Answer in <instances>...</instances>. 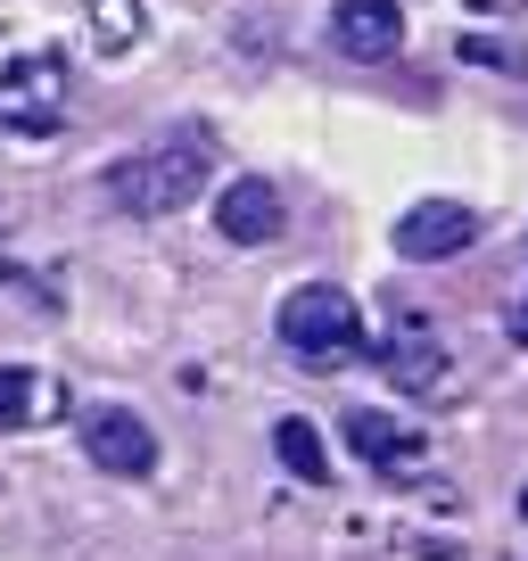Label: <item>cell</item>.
<instances>
[{
	"label": "cell",
	"instance_id": "7c38bea8",
	"mask_svg": "<svg viewBox=\"0 0 528 561\" xmlns=\"http://www.w3.org/2000/svg\"><path fill=\"white\" fill-rule=\"evenodd\" d=\"M83 25H91V42H100V50H133V42L149 34V9H141V0H91Z\"/></svg>",
	"mask_w": 528,
	"mask_h": 561
},
{
	"label": "cell",
	"instance_id": "52a82bcc",
	"mask_svg": "<svg viewBox=\"0 0 528 561\" xmlns=\"http://www.w3.org/2000/svg\"><path fill=\"white\" fill-rule=\"evenodd\" d=\"M282 191L264 174H240V182H223V198H215V231H223L231 248H264V240H282Z\"/></svg>",
	"mask_w": 528,
	"mask_h": 561
},
{
	"label": "cell",
	"instance_id": "9a60e30c",
	"mask_svg": "<svg viewBox=\"0 0 528 561\" xmlns=\"http://www.w3.org/2000/svg\"><path fill=\"white\" fill-rule=\"evenodd\" d=\"M0 280H9V256H0Z\"/></svg>",
	"mask_w": 528,
	"mask_h": 561
},
{
	"label": "cell",
	"instance_id": "4fadbf2b",
	"mask_svg": "<svg viewBox=\"0 0 528 561\" xmlns=\"http://www.w3.org/2000/svg\"><path fill=\"white\" fill-rule=\"evenodd\" d=\"M455 50H462V67H487V75H528V50H512V42H495V34H462Z\"/></svg>",
	"mask_w": 528,
	"mask_h": 561
},
{
	"label": "cell",
	"instance_id": "8fae6325",
	"mask_svg": "<svg viewBox=\"0 0 528 561\" xmlns=\"http://www.w3.org/2000/svg\"><path fill=\"white\" fill-rule=\"evenodd\" d=\"M273 455H282L289 479H306V488H331V446H322V430L306 413H289L282 430H273Z\"/></svg>",
	"mask_w": 528,
	"mask_h": 561
},
{
	"label": "cell",
	"instance_id": "5bb4252c",
	"mask_svg": "<svg viewBox=\"0 0 528 561\" xmlns=\"http://www.w3.org/2000/svg\"><path fill=\"white\" fill-rule=\"evenodd\" d=\"M512 339H520V347H528V298H520V314H512Z\"/></svg>",
	"mask_w": 528,
	"mask_h": 561
},
{
	"label": "cell",
	"instance_id": "8992f818",
	"mask_svg": "<svg viewBox=\"0 0 528 561\" xmlns=\"http://www.w3.org/2000/svg\"><path fill=\"white\" fill-rule=\"evenodd\" d=\"M471 240H479V207H462V198H422V207L397 215V256H405V264L462 256Z\"/></svg>",
	"mask_w": 528,
	"mask_h": 561
},
{
	"label": "cell",
	"instance_id": "30bf717a",
	"mask_svg": "<svg viewBox=\"0 0 528 561\" xmlns=\"http://www.w3.org/2000/svg\"><path fill=\"white\" fill-rule=\"evenodd\" d=\"M58 388L42 380V371H25V364H0V430H34V421H50L58 413Z\"/></svg>",
	"mask_w": 528,
	"mask_h": 561
},
{
	"label": "cell",
	"instance_id": "7a4b0ae2",
	"mask_svg": "<svg viewBox=\"0 0 528 561\" xmlns=\"http://www.w3.org/2000/svg\"><path fill=\"white\" fill-rule=\"evenodd\" d=\"M273 339H282L298 364H347V355H364V314H355L347 289H331V280H306V289H289L282 314H273Z\"/></svg>",
	"mask_w": 528,
	"mask_h": 561
},
{
	"label": "cell",
	"instance_id": "9c48e42d",
	"mask_svg": "<svg viewBox=\"0 0 528 561\" xmlns=\"http://www.w3.org/2000/svg\"><path fill=\"white\" fill-rule=\"evenodd\" d=\"M380 371L405 388V397H422V388L446 380V339H429L422 322H413V331H388L380 339Z\"/></svg>",
	"mask_w": 528,
	"mask_h": 561
},
{
	"label": "cell",
	"instance_id": "ba28073f",
	"mask_svg": "<svg viewBox=\"0 0 528 561\" xmlns=\"http://www.w3.org/2000/svg\"><path fill=\"white\" fill-rule=\"evenodd\" d=\"M331 42L347 58H388L397 42H405V9H397V0H338L331 9Z\"/></svg>",
	"mask_w": 528,
	"mask_h": 561
},
{
	"label": "cell",
	"instance_id": "277c9868",
	"mask_svg": "<svg viewBox=\"0 0 528 561\" xmlns=\"http://www.w3.org/2000/svg\"><path fill=\"white\" fill-rule=\"evenodd\" d=\"M83 455L107 479H149L158 471V430L133 404H83Z\"/></svg>",
	"mask_w": 528,
	"mask_h": 561
},
{
	"label": "cell",
	"instance_id": "3957f363",
	"mask_svg": "<svg viewBox=\"0 0 528 561\" xmlns=\"http://www.w3.org/2000/svg\"><path fill=\"white\" fill-rule=\"evenodd\" d=\"M67 124V58L50 50H25L0 67V133L18 140H50Z\"/></svg>",
	"mask_w": 528,
	"mask_h": 561
},
{
	"label": "cell",
	"instance_id": "6da1fadb",
	"mask_svg": "<svg viewBox=\"0 0 528 561\" xmlns=\"http://www.w3.org/2000/svg\"><path fill=\"white\" fill-rule=\"evenodd\" d=\"M207 174H215V133L207 124H174L165 140H149V149L107 165V198L124 215H182L207 191Z\"/></svg>",
	"mask_w": 528,
	"mask_h": 561
},
{
	"label": "cell",
	"instance_id": "5b68a950",
	"mask_svg": "<svg viewBox=\"0 0 528 561\" xmlns=\"http://www.w3.org/2000/svg\"><path fill=\"white\" fill-rule=\"evenodd\" d=\"M338 430H347L355 462H364V471H380V479H413V471L429 462V438L413 430V421L380 413V404H355V413L338 421Z\"/></svg>",
	"mask_w": 528,
	"mask_h": 561
}]
</instances>
